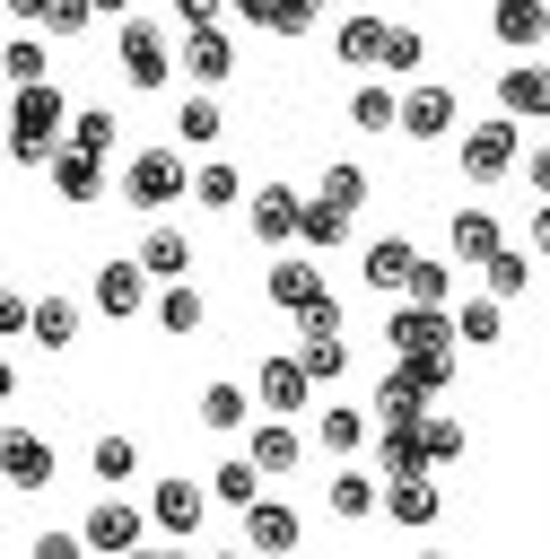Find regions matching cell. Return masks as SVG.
Wrapping results in <instances>:
<instances>
[{"label":"cell","instance_id":"6da1fadb","mask_svg":"<svg viewBox=\"0 0 550 559\" xmlns=\"http://www.w3.org/2000/svg\"><path fill=\"white\" fill-rule=\"evenodd\" d=\"M70 96L52 87V79H26V87H9V157L17 166H52V148L70 140Z\"/></svg>","mask_w":550,"mask_h":559},{"label":"cell","instance_id":"7a4b0ae2","mask_svg":"<svg viewBox=\"0 0 550 559\" xmlns=\"http://www.w3.org/2000/svg\"><path fill=\"white\" fill-rule=\"evenodd\" d=\"M122 201H131V210H166V201H192V166H183V140H175V148H131V157H122Z\"/></svg>","mask_w":550,"mask_h":559},{"label":"cell","instance_id":"3957f363","mask_svg":"<svg viewBox=\"0 0 550 559\" xmlns=\"http://www.w3.org/2000/svg\"><path fill=\"white\" fill-rule=\"evenodd\" d=\"M454 157H463V183H498V175H515V166H524V122L498 105L489 122H471V131H463V148H454Z\"/></svg>","mask_w":550,"mask_h":559},{"label":"cell","instance_id":"277c9868","mask_svg":"<svg viewBox=\"0 0 550 559\" xmlns=\"http://www.w3.org/2000/svg\"><path fill=\"white\" fill-rule=\"evenodd\" d=\"M384 349H393V358L463 349V323H454V306H419V297H393V314H384Z\"/></svg>","mask_w":550,"mask_h":559},{"label":"cell","instance_id":"5b68a950","mask_svg":"<svg viewBox=\"0 0 550 559\" xmlns=\"http://www.w3.org/2000/svg\"><path fill=\"white\" fill-rule=\"evenodd\" d=\"M79 533H87V550H113V559H122V550H140V542L157 533V515H148L140 498H122V489H105V498H96V507L79 515Z\"/></svg>","mask_w":550,"mask_h":559},{"label":"cell","instance_id":"8992f818","mask_svg":"<svg viewBox=\"0 0 550 559\" xmlns=\"http://www.w3.org/2000/svg\"><path fill=\"white\" fill-rule=\"evenodd\" d=\"M175 61H183V52H175L148 17H122V35H113V70H122L131 87H166V79H175Z\"/></svg>","mask_w":550,"mask_h":559},{"label":"cell","instance_id":"52a82bcc","mask_svg":"<svg viewBox=\"0 0 550 559\" xmlns=\"http://www.w3.org/2000/svg\"><path fill=\"white\" fill-rule=\"evenodd\" d=\"M262 297H271L279 314H306L314 297H332V271H323V253H314V245H297V253H279V262L262 271Z\"/></svg>","mask_w":550,"mask_h":559},{"label":"cell","instance_id":"ba28073f","mask_svg":"<svg viewBox=\"0 0 550 559\" xmlns=\"http://www.w3.org/2000/svg\"><path fill=\"white\" fill-rule=\"evenodd\" d=\"M148 280H157V271H148L140 253H113V262L96 271V314H113V323H131V314L148 306Z\"/></svg>","mask_w":550,"mask_h":559},{"label":"cell","instance_id":"9c48e42d","mask_svg":"<svg viewBox=\"0 0 550 559\" xmlns=\"http://www.w3.org/2000/svg\"><path fill=\"white\" fill-rule=\"evenodd\" d=\"M375 472H384V480H419V472H437L428 428H419V419H384V428H375Z\"/></svg>","mask_w":550,"mask_h":559},{"label":"cell","instance_id":"30bf717a","mask_svg":"<svg viewBox=\"0 0 550 559\" xmlns=\"http://www.w3.org/2000/svg\"><path fill=\"white\" fill-rule=\"evenodd\" d=\"M210 498H218V489H201V480H157V489H148V515H157V533L192 542V533L210 524Z\"/></svg>","mask_w":550,"mask_h":559},{"label":"cell","instance_id":"8fae6325","mask_svg":"<svg viewBox=\"0 0 550 559\" xmlns=\"http://www.w3.org/2000/svg\"><path fill=\"white\" fill-rule=\"evenodd\" d=\"M183 70H192V87H227V70H236V35H227L218 17L183 26Z\"/></svg>","mask_w":550,"mask_h":559},{"label":"cell","instance_id":"7c38bea8","mask_svg":"<svg viewBox=\"0 0 550 559\" xmlns=\"http://www.w3.org/2000/svg\"><path fill=\"white\" fill-rule=\"evenodd\" d=\"M244 227H253L262 245H297V227H306V192H288V183H262V192L244 201Z\"/></svg>","mask_w":550,"mask_h":559},{"label":"cell","instance_id":"4fadbf2b","mask_svg":"<svg viewBox=\"0 0 550 559\" xmlns=\"http://www.w3.org/2000/svg\"><path fill=\"white\" fill-rule=\"evenodd\" d=\"M0 480H9V489H44V480H52V445H44L26 419L0 428Z\"/></svg>","mask_w":550,"mask_h":559},{"label":"cell","instance_id":"5bb4252c","mask_svg":"<svg viewBox=\"0 0 550 559\" xmlns=\"http://www.w3.org/2000/svg\"><path fill=\"white\" fill-rule=\"evenodd\" d=\"M52 192H61L70 210L105 201V157H96V148H79V140H61V148H52Z\"/></svg>","mask_w":550,"mask_h":559},{"label":"cell","instance_id":"9a60e30c","mask_svg":"<svg viewBox=\"0 0 550 559\" xmlns=\"http://www.w3.org/2000/svg\"><path fill=\"white\" fill-rule=\"evenodd\" d=\"M428 402H437V393L419 384V367L393 358V367L375 376V402H367V411H375V428H384V419H428Z\"/></svg>","mask_w":550,"mask_h":559},{"label":"cell","instance_id":"2e32d148","mask_svg":"<svg viewBox=\"0 0 550 559\" xmlns=\"http://www.w3.org/2000/svg\"><path fill=\"white\" fill-rule=\"evenodd\" d=\"M244 454L271 472V480H288L297 472V454H306V437H297V419H279V411H262L253 428H244Z\"/></svg>","mask_w":550,"mask_h":559},{"label":"cell","instance_id":"e0dca14e","mask_svg":"<svg viewBox=\"0 0 550 559\" xmlns=\"http://www.w3.org/2000/svg\"><path fill=\"white\" fill-rule=\"evenodd\" d=\"M498 105L515 122H550V61H506L498 70Z\"/></svg>","mask_w":550,"mask_h":559},{"label":"cell","instance_id":"ac0fdd59","mask_svg":"<svg viewBox=\"0 0 550 559\" xmlns=\"http://www.w3.org/2000/svg\"><path fill=\"white\" fill-rule=\"evenodd\" d=\"M445 131H454V87H437V79L402 87V140H445Z\"/></svg>","mask_w":550,"mask_h":559},{"label":"cell","instance_id":"d6986e66","mask_svg":"<svg viewBox=\"0 0 550 559\" xmlns=\"http://www.w3.org/2000/svg\"><path fill=\"white\" fill-rule=\"evenodd\" d=\"M253 393H262V411H279V419H288V411H306V402H314V367H306L297 349H288V358H262V384H253Z\"/></svg>","mask_w":550,"mask_h":559},{"label":"cell","instance_id":"ffe728a7","mask_svg":"<svg viewBox=\"0 0 550 559\" xmlns=\"http://www.w3.org/2000/svg\"><path fill=\"white\" fill-rule=\"evenodd\" d=\"M253 402H262V393H244V384H227V376H218V384H201V402H192V419H201L210 437H236V428H253V419H262Z\"/></svg>","mask_w":550,"mask_h":559},{"label":"cell","instance_id":"44dd1931","mask_svg":"<svg viewBox=\"0 0 550 559\" xmlns=\"http://www.w3.org/2000/svg\"><path fill=\"white\" fill-rule=\"evenodd\" d=\"M410 271H419V245H402V236H375V245H367V262H358V280H367L375 297H402V288H410Z\"/></svg>","mask_w":550,"mask_h":559},{"label":"cell","instance_id":"7402d4cb","mask_svg":"<svg viewBox=\"0 0 550 559\" xmlns=\"http://www.w3.org/2000/svg\"><path fill=\"white\" fill-rule=\"evenodd\" d=\"M367 419H375V411H340V402H332V411H314V445H323L332 463H358V454L375 445V428H367Z\"/></svg>","mask_w":550,"mask_h":559},{"label":"cell","instance_id":"603a6c76","mask_svg":"<svg viewBox=\"0 0 550 559\" xmlns=\"http://www.w3.org/2000/svg\"><path fill=\"white\" fill-rule=\"evenodd\" d=\"M332 515H340V524H367V515H384V472L332 463Z\"/></svg>","mask_w":550,"mask_h":559},{"label":"cell","instance_id":"cb8c5ba5","mask_svg":"<svg viewBox=\"0 0 550 559\" xmlns=\"http://www.w3.org/2000/svg\"><path fill=\"white\" fill-rule=\"evenodd\" d=\"M384 515L402 524V533H428L437 515H445V498H437V480L419 472V480H384Z\"/></svg>","mask_w":550,"mask_h":559},{"label":"cell","instance_id":"d4e9b609","mask_svg":"<svg viewBox=\"0 0 550 559\" xmlns=\"http://www.w3.org/2000/svg\"><path fill=\"white\" fill-rule=\"evenodd\" d=\"M297 542H306L297 507H279V498H253L244 507V550H297Z\"/></svg>","mask_w":550,"mask_h":559},{"label":"cell","instance_id":"484cf974","mask_svg":"<svg viewBox=\"0 0 550 559\" xmlns=\"http://www.w3.org/2000/svg\"><path fill=\"white\" fill-rule=\"evenodd\" d=\"M489 35H498L506 52L541 44V35H550V0H489Z\"/></svg>","mask_w":550,"mask_h":559},{"label":"cell","instance_id":"4316f807","mask_svg":"<svg viewBox=\"0 0 550 559\" xmlns=\"http://www.w3.org/2000/svg\"><path fill=\"white\" fill-rule=\"evenodd\" d=\"M384 35H393V26L358 9V17H340V26H332V61H349V70H375V61H384Z\"/></svg>","mask_w":550,"mask_h":559},{"label":"cell","instance_id":"83f0119b","mask_svg":"<svg viewBox=\"0 0 550 559\" xmlns=\"http://www.w3.org/2000/svg\"><path fill=\"white\" fill-rule=\"evenodd\" d=\"M445 245H454V262H463V271H480V262H489V253L506 245V227H498L489 210H454V227H445Z\"/></svg>","mask_w":550,"mask_h":559},{"label":"cell","instance_id":"f1b7e54d","mask_svg":"<svg viewBox=\"0 0 550 559\" xmlns=\"http://www.w3.org/2000/svg\"><path fill=\"white\" fill-rule=\"evenodd\" d=\"M454 323H463V349H498V341H506V297H498V288L454 297Z\"/></svg>","mask_w":550,"mask_h":559},{"label":"cell","instance_id":"f546056e","mask_svg":"<svg viewBox=\"0 0 550 559\" xmlns=\"http://www.w3.org/2000/svg\"><path fill=\"white\" fill-rule=\"evenodd\" d=\"M175 140H183V148H218V140H227V114H218L210 87H192V96L175 105Z\"/></svg>","mask_w":550,"mask_h":559},{"label":"cell","instance_id":"4dcf8cb0","mask_svg":"<svg viewBox=\"0 0 550 559\" xmlns=\"http://www.w3.org/2000/svg\"><path fill=\"white\" fill-rule=\"evenodd\" d=\"M349 218H358V210H340V201H323V192H314V201H306V227H297V245H314V253H340V245H349Z\"/></svg>","mask_w":550,"mask_h":559},{"label":"cell","instance_id":"1f68e13d","mask_svg":"<svg viewBox=\"0 0 550 559\" xmlns=\"http://www.w3.org/2000/svg\"><path fill=\"white\" fill-rule=\"evenodd\" d=\"M140 262H148L157 280H192V236H183V227H148V236H140Z\"/></svg>","mask_w":550,"mask_h":559},{"label":"cell","instance_id":"d6a6232c","mask_svg":"<svg viewBox=\"0 0 550 559\" xmlns=\"http://www.w3.org/2000/svg\"><path fill=\"white\" fill-rule=\"evenodd\" d=\"M201 323H210L201 288H192V280H166V288H157V332H175V341H183V332H201Z\"/></svg>","mask_w":550,"mask_h":559},{"label":"cell","instance_id":"836d02e7","mask_svg":"<svg viewBox=\"0 0 550 559\" xmlns=\"http://www.w3.org/2000/svg\"><path fill=\"white\" fill-rule=\"evenodd\" d=\"M87 472H96L105 489H131V480H140V437H96V445H87Z\"/></svg>","mask_w":550,"mask_h":559},{"label":"cell","instance_id":"e575fe53","mask_svg":"<svg viewBox=\"0 0 550 559\" xmlns=\"http://www.w3.org/2000/svg\"><path fill=\"white\" fill-rule=\"evenodd\" d=\"M0 70H9V87H26V79H52V44H44L35 26H17V35H9V52H0Z\"/></svg>","mask_w":550,"mask_h":559},{"label":"cell","instance_id":"d590c367","mask_svg":"<svg viewBox=\"0 0 550 559\" xmlns=\"http://www.w3.org/2000/svg\"><path fill=\"white\" fill-rule=\"evenodd\" d=\"M349 122H358V131H384V140H402V96L367 79V87L349 96Z\"/></svg>","mask_w":550,"mask_h":559},{"label":"cell","instance_id":"8d00e7d4","mask_svg":"<svg viewBox=\"0 0 550 559\" xmlns=\"http://www.w3.org/2000/svg\"><path fill=\"white\" fill-rule=\"evenodd\" d=\"M236 201H244V175H236L227 157L192 166V210H236Z\"/></svg>","mask_w":550,"mask_h":559},{"label":"cell","instance_id":"74e56055","mask_svg":"<svg viewBox=\"0 0 550 559\" xmlns=\"http://www.w3.org/2000/svg\"><path fill=\"white\" fill-rule=\"evenodd\" d=\"M533 262H541L533 245H498V253L480 262V280H489L498 297H524V288H533Z\"/></svg>","mask_w":550,"mask_h":559},{"label":"cell","instance_id":"f35d334b","mask_svg":"<svg viewBox=\"0 0 550 559\" xmlns=\"http://www.w3.org/2000/svg\"><path fill=\"white\" fill-rule=\"evenodd\" d=\"M35 349H70L79 341V297H35Z\"/></svg>","mask_w":550,"mask_h":559},{"label":"cell","instance_id":"ab89813d","mask_svg":"<svg viewBox=\"0 0 550 559\" xmlns=\"http://www.w3.org/2000/svg\"><path fill=\"white\" fill-rule=\"evenodd\" d=\"M262 480H271V472H262L253 454H236V463H218V472H210V489H218V507H236V515H244V507L262 498Z\"/></svg>","mask_w":550,"mask_h":559},{"label":"cell","instance_id":"60d3db41","mask_svg":"<svg viewBox=\"0 0 550 559\" xmlns=\"http://www.w3.org/2000/svg\"><path fill=\"white\" fill-rule=\"evenodd\" d=\"M297 358L314 367V384H340V376H349V341H340V332H314V341H297Z\"/></svg>","mask_w":550,"mask_h":559},{"label":"cell","instance_id":"b9f144b4","mask_svg":"<svg viewBox=\"0 0 550 559\" xmlns=\"http://www.w3.org/2000/svg\"><path fill=\"white\" fill-rule=\"evenodd\" d=\"M419 428H428V454H437V472H445V463H463V454H471V428H463V419H454V411H428V419H419Z\"/></svg>","mask_w":550,"mask_h":559},{"label":"cell","instance_id":"7bdbcfd3","mask_svg":"<svg viewBox=\"0 0 550 559\" xmlns=\"http://www.w3.org/2000/svg\"><path fill=\"white\" fill-rule=\"evenodd\" d=\"M96 17H105L96 0H52V9H44V35H52V44H79Z\"/></svg>","mask_w":550,"mask_h":559},{"label":"cell","instance_id":"ee69618b","mask_svg":"<svg viewBox=\"0 0 550 559\" xmlns=\"http://www.w3.org/2000/svg\"><path fill=\"white\" fill-rule=\"evenodd\" d=\"M419 61H428V35H419V26H393V35H384V61H375V70H393V79H410Z\"/></svg>","mask_w":550,"mask_h":559},{"label":"cell","instance_id":"f6af8a7d","mask_svg":"<svg viewBox=\"0 0 550 559\" xmlns=\"http://www.w3.org/2000/svg\"><path fill=\"white\" fill-rule=\"evenodd\" d=\"M402 297H419V306H454V262H428V253H419V271H410Z\"/></svg>","mask_w":550,"mask_h":559},{"label":"cell","instance_id":"bcb514c9","mask_svg":"<svg viewBox=\"0 0 550 559\" xmlns=\"http://www.w3.org/2000/svg\"><path fill=\"white\" fill-rule=\"evenodd\" d=\"M113 131H122V122H113L105 105H79V122H70V140H79V148H96V157H113Z\"/></svg>","mask_w":550,"mask_h":559},{"label":"cell","instance_id":"7dc6e473","mask_svg":"<svg viewBox=\"0 0 550 559\" xmlns=\"http://www.w3.org/2000/svg\"><path fill=\"white\" fill-rule=\"evenodd\" d=\"M314 192H323V201H340V210H358V201H367V166H349V157H340V166H323V183H314Z\"/></svg>","mask_w":550,"mask_h":559},{"label":"cell","instance_id":"c3c4849f","mask_svg":"<svg viewBox=\"0 0 550 559\" xmlns=\"http://www.w3.org/2000/svg\"><path fill=\"white\" fill-rule=\"evenodd\" d=\"M323 9H332V0H279V9H271V35H288V44H297V35H314V17H323Z\"/></svg>","mask_w":550,"mask_h":559},{"label":"cell","instance_id":"681fc988","mask_svg":"<svg viewBox=\"0 0 550 559\" xmlns=\"http://www.w3.org/2000/svg\"><path fill=\"white\" fill-rule=\"evenodd\" d=\"M0 332H9V341L35 332V297H26V288H0Z\"/></svg>","mask_w":550,"mask_h":559},{"label":"cell","instance_id":"f907efd6","mask_svg":"<svg viewBox=\"0 0 550 559\" xmlns=\"http://www.w3.org/2000/svg\"><path fill=\"white\" fill-rule=\"evenodd\" d=\"M26 550H35V559H79V550H87V533H61V524H52V533H35Z\"/></svg>","mask_w":550,"mask_h":559},{"label":"cell","instance_id":"816d5d0a","mask_svg":"<svg viewBox=\"0 0 550 559\" xmlns=\"http://www.w3.org/2000/svg\"><path fill=\"white\" fill-rule=\"evenodd\" d=\"M524 245L550 262V192H533V227H524Z\"/></svg>","mask_w":550,"mask_h":559},{"label":"cell","instance_id":"f5cc1de1","mask_svg":"<svg viewBox=\"0 0 550 559\" xmlns=\"http://www.w3.org/2000/svg\"><path fill=\"white\" fill-rule=\"evenodd\" d=\"M524 183H533V192H550V131H541V148L524 157Z\"/></svg>","mask_w":550,"mask_h":559},{"label":"cell","instance_id":"db71d44e","mask_svg":"<svg viewBox=\"0 0 550 559\" xmlns=\"http://www.w3.org/2000/svg\"><path fill=\"white\" fill-rule=\"evenodd\" d=\"M218 9H227V0H175V17H183V26H201V17H218Z\"/></svg>","mask_w":550,"mask_h":559},{"label":"cell","instance_id":"11a10c76","mask_svg":"<svg viewBox=\"0 0 550 559\" xmlns=\"http://www.w3.org/2000/svg\"><path fill=\"white\" fill-rule=\"evenodd\" d=\"M44 9H52V0H9V17H17V26H44Z\"/></svg>","mask_w":550,"mask_h":559},{"label":"cell","instance_id":"9f6ffc18","mask_svg":"<svg viewBox=\"0 0 550 559\" xmlns=\"http://www.w3.org/2000/svg\"><path fill=\"white\" fill-rule=\"evenodd\" d=\"M96 9H105V17H131V0H96Z\"/></svg>","mask_w":550,"mask_h":559},{"label":"cell","instance_id":"6f0895ef","mask_svg":"<svg viewBox=\"0 0 550 559\" xmlns=\"http://www.w3.org/2000/svg\"><path fill=\"white\" fill-rule=\"evenodd\" d=\"M541 44H550V35H541Z\"/></svg>","mask_w":550,"mask_h":559}]
</instances>
